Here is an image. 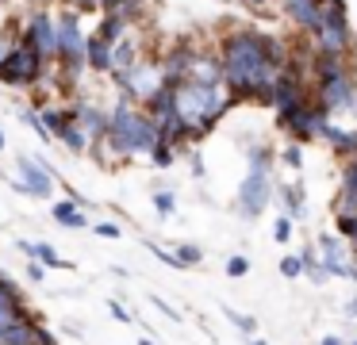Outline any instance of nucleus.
I'll list each match as a JSON object with an SVG mask.
<instances>
[{
  "label": "nucleus",
  "mask_w": 357,
  "mask_h": 345,
  "mask_svg": "<svg viewBox=\"0 0 357 345\" xmlns=\"http://www.w3.org/2000/svg\"><path fill=\"white\" fill-rule=\"evenodd\" d=\"M54 73V66L50 61H43L39 54L31 50L27 43H12V50L4 54V61H0V84L4 89H39L47 77Z\"/></svg>",
  "instance_id": "5"
},
{
  "label": "nucleus",
  "mask_w": 357,
  "mask_h": 345,
  "mask_svg": "<svg viewBox=\"0 0 357 345\" xmlns=\"http://www.w3.org/2000/svg\"><path fill=\"white\" fill-rule=\"evenodd\" d=\"M108 314H112L116 322H123V326H131V322H135V314L127 311V307L119 303V299H108Z\"/></svg>",
  "instance_id": "38"
},
{
  "label": "nucleus",
  "mask_w": 357,
  "mask_h": 345,
  "mask_svg": "<svg viewBox=\"0 0 357 345\" xmlns=\"http://www.w3.org/2000/svg\"><path fill=\"white\" fill-rule=\"evenodd\" d=\"M139 345H154V337H139Z\"/></svg>",
  "instance_id": "46"
},
{
  "label": "nucleus",
  "mask_w": 357,
  "mask_h": 345,
  "mask_svg": "<svg viewBox=\"0 0 357 345\" xmlns=\"http://www.w3.org/2000/svg\"><path fill=\"white\" fill-rule=\"evenodd\" d=\"M227 319H231V326L238 330V334H246V337L257 334V319H254V314H242V311H231V307H227Z\"/></svg>",
  "instance_id": "31"
},
{
  "label": "nucleus",
  "mask_w": 357,
  "mask_h": 345,
  "mask_svg": "<svg viewBox=\"0 0 357 345\" xmlns=\"http://www.w3.org/2000/svg\"><path fill=\"white\" fill-rule=\"evenodd\" d=\"M173 257H177V265L181 268H200L204 265V250L196 242H181V245H173Z\"/></svg>",
  "instance_id": "24"
},
{
  "label": "nucleus",
  "mask_w": 357,
  "mask_h": 345,
  "mask_svg": "<svg viewBox=\"0 0 357 345\" xmlns=\"http://www.w3.org/2000/svg\"><path fill=\"white\" fill-rule=\"evenodd\" d=\"M146 250H150V253H154V257H158V261H162V265H169V268H181V265H177V257H173V250H165V245H158V242H150V238H146Z\"/></svg>",
  "instance_id": "36"
},
{
  "label": "nucleus",
  "mask_w": 357,
  "mask_h": 345,
  "mask_svg": "<svg viewBox=\"0 0 357 345\" xmlns=\"http://www.w3.org/2000/svg\"><path fill=\"white\" fill-rule=\"evenodd\" d=\"M315 250H319V265L326 268V276H331V280H354L357 253L349 250L346 238H338L334 230H319Z\"/></svg>",
  "instance_id": "10"
},
{
  "label": "nucleus",
  "mask_w": 357,
  "mask_h": 345,
  "mask_svg": "<svg viewBox=\"0 0 357 345\" xmlns=\"http://www.w3.org/2000/svg\"><path fill=\"white\" fill-rule=\"evenodd\" d=\"M331 215H354V219H357V192L354 188H338V192H334Z\"/></svg>",
  "instance_id": "25"
},
{
  "label": "nucleus",
  "mask_w": 357,
  "mask_h": 345,
  "mask_svg": "<svg viewBox=\"0 0 357 345\" xmlns=\"http://www.w3.org/2000/svg\"><path fill=\"white\" fill-rule=\"evenodd\" d=\"M177 146H169V142H158L154 146V150H150V165H154V169H169L173 165V161H177Z\"/></svg>",
  "instance_id": "26"
},
{
  "label": "nucleus",
  "mask_w": 357,
  "mask_h": 345,
  "mask_svg": "<svg viewBox=\"0 0 357 345\" xmlns=\"http://www.w3.org/2000/svg\"><path fill=\"white\" fill-rule=\"evenodd\" d=\"M185 81H192V84H223V61H219V50H196L192 46Z\"/></svg>",
  "instance_id": "15"
},
{
  "label": "nucleus",
  "mask_w": 357,
  "mask_h": 345,
  "mask_svg": "<svg viewBox=\"0 0 357 345\" xmlns=\"http://www.w3.org/2000/svg\"><path fill=\"white\" fill-rule=\"evenodd\" d=\"M300 261H303V276H307L311 284H326V280H331V276H326V268L319 265V250H315V245H303Z\"/></svg>",
  "instance_id": "23"
},
{
  "label": "nucleus",
  "mask_w": 357,
  "mask_h": 345,
  "mask_svg": "<svg viewBox=\"0 0 357 345\" xmlns=\"http://www.w3.org/2000/svg\"><path fill=\"white\" fill-rule=\"evenodd\" d=\"M119 89V96L131 100V104H146L150 96H158V92L165 89V73H162V58H139L131 69H123V73L112 77Z\"/></svg>",
  "instance_id": "6"
},
{
  "label": "nucleus",
  "mask_w": 357,
  "mask_h": 345,
  "mask_svg": "<svg viewBox=\"0 0 357 345\" xmlns=\"http://www.w3.org/2000/svg\"><path fill=\"white\" fill-rule=\"evenodd\" d=\"M8 184H12V192H20V196L54 199V169H50L43 158H31V153H20L16 158V169H12Z\"/></svg>",
  "instance_id": "7"
},
{
  "label": "nucleus",
  "mask_w": 357,
  "mask_h": 345,
  "mask_svg": "<svg viewBox=\"0 0 357 345\" xmlns=\"http://www.w3.org/2000/svg\"><path fill=\"white\" fill-rule=\"evenodd\" d=\"M342 311H346V319H357V291L346 299V303H342Z\"/></svg>",
  "instance_id": "42"
},
{
  "label": "nucleus",
  "mask_w": 357,
  "mask_h": 345,
  "mask_svg": "<svg viewBox=\"0 0 357 345\" xmlns=\"http://www.w3.org/2000/svg\"><path fill=\"white\" fill-rule=\"evenodd\" d=\"M127 4H135V0H96V8H100V15H108V12H123Z\"/></svg>",
  "instance_id": "39"
},
{
  "label": "nucleus",
  "mask_w": 357,
  "mask_h": 345,
  "mask_svg": "<svg viewBox=\"0 0 357 345\" xmlns=\"http://www.w3.org/2000/svg\"><path fill=\"white\" fill-rule=\"evenodd\" d=\"M47 273H50V268L39 265V261H27V268H24L27 284H47Z\"/></svg>",
  "instance_id": "37"
},
{
  "label": "nucleus",
  "mask_w": 357,
  "mask_h": 345,
  "mask_svg": "<svg viewBox=\"0 0 357 345\" xmlns=\"http://www.w3.org/2000/svg\"><path fill=\"white\" fill-rule=\"evenodd\" d=\"M346 345H357V337H354V342H346Z\"/></svg>",
  "instance_id": "48"
},
{
  "label": "nucleus",
  "mask_w": 357,
  "mask_h": 345,
  "mask_svg": "<svg viewBox=\"0 0 357 345\" xmlns=\"http://www.w3.org/2000/svg\"><path fill=\"white\" fill-rule=\"evenodd\" d=\"M277 268H280V276H284V280H300V276H303L300 253H284V257L277 261Z\"/></svg>",
  "instance_id": "30"
},
{
  "label": "nucleus",
  "mask_w": 357,
  "mask_h": 345,
  "mask_svg": "<svg viewBox=\"0 0 357 345\" xmlns=\"http://www.w3.org/2000/svg\"><path fill=\"white\" fill-rule=\"evenodd\" d=\"M319 345H346V337H338V334H323V337H319Z\"/></svg>",
  "instance_id": "43"
},
{
  "label": "nucleus",
  "mask_w": 357,
  "mask_h": 345,
  "mask_svg": "<svg viewBox=\"0 0 357 345\" xmlns=\"http://www.w3.org/2000/svg\"><path fill=\"white\" fill-rule=\"evenodd\" d=\"M273 199H277V204L284 207L280 215H288V219H296V222L303 219V211H307V196H303V184H300V181L280 184V188H277V196H273Z\"/></svg>",
  "instance_id": "20"
},
{
  "label": "nucleus",
  "mask_w": 357,
  "mask_h": 345,
  "mask_svg": "<svg viewBox=\"0 0 357 345\" xmlns=\"http://www.w3.org/2000/svg\"><path fill=\"white\" fill-rule=\"evenodd\" d=\"M223 4H242V0H223Z\"/></svg>",
  "instance_id": "47"
},
{
  "label": "nucleus",
  "mask_w": 357,
  "mask_h": 345,
  "mask_svg": "<svg viewBox=\"0 0 357 345\" xmlns=\"http://www.w3.org/2000/svg\"><path fill=\"white\" fill-rule=\"evenodd\" d=\"M292 230H296V219L277 215V222H273V242H277V245H288V242H292Z\"/></svg>",
  "instance_id": "32"
},
{
  "label": "nucleus",
  "mask_w": 357,
  "mask_h": 345,
  "mask_svg": "<svg viewBox=\"0 0 357 345\" xmlns=\"http://www.w3.org/2000/svg\"><path fill=\"white\" fill-rule=\"evenodd\" d=\"M4 146H8V138H4V130H0V153H4Z\"/></svg>",
  "instance_id": "45"
},
{
  "label": "nucleus",
  "mask_w": 357,
  "mask_h": 345,
  "mask_svg": "<svg viewBox=\"0 0 357 345\" xmlns=\"http://www.w3.org/2000/svg\"><path fill=\"white\" fill-rule=\"evenodd\" d=\"M173 100H177V119L185 123V130H188V142L211 135L215 123L234 107V96H231L227 84H192V81H185V84L173 89Z\"/></svg>",
  "instance_id": "3"
},
{
  "label": "nucleus",
  "mask_w": 357,
  "mask_h": 345,
  "mask_svg": "<svg viewBox=\"0 0 357 345\" xmlns=\"http://www.w3.org/2000/svg\"><path fill=\"white\" fill-rule=\"evenodd\" d=\"M280 8L303 35H315L323 23V0H280Z\"/></svg>",
  "instance_id": "16"
},
{
  "label": "nucleus",
  "mask_w": 357,
  "mask_h": 345,
  "mask_svg": "<svg viewBox=\"0 0 357 345\" xmlns=\"http://www.w3.org/2000/svg\"><path fill=\"white\" fill-rule=\"evenodd\" d=\"M127 31H131V23H127L119 12H108V15H100V23H96V31H93V35H100L104 43H112V46H116L119 38L127 35Z\"/></svg>",
  "instance_id": "22"
},
{
  "label": "nucleus",
  "mask_w": 357,
  "mask_h": 345,
  "mask_svg": "<svg viewBox=\"0 0 357 345\" xmlns=\"http://www.w3.org/2000/svg\"><path fill=\"white\" fill-rule=\"evenodd\" d=\"M70 115L81 123V130L89 135L93 146L104 142V135H108V107H100L96 100H89V96H73L70 100Z\"/></svg>",
  "instance_id": "14"
},
{
  "label": "nucleus",
  "mask_w": 357,
  "mask_h": 345,
  "mask_svg": "<svg viewBox=\"0 0 357 345\" xmlns=\"http://www.w3.org/2000/svg\"><path fill=\"white\" fill-rule=\"evenodd\" d=\"M162 142L158 138V123L142 112L139 104L119 96L108 107V135L100 146H93L96 153H112L116 161H131V158H150V150Z\"/></svg>",
  "instance_id": "2"
},
{
  "label": "nucleus",
  "mask_w": 357,
  "mask_h": 345,
  "mask_svg": "<svg viewBox=\"0 0 357 345\" xmlns=\"http://www.w3.org/2000/svg\"><path fill=\"white\" fill-rule=\"evenodd\" d=\"M277 184H273V169H246L238 192H234V207L242 219H261V211L273 204Z\"/></svg>",
  "instance_id": "9"
},
{
  "label": "nucleus",
  "mask_w": 357,
  "mask_h": 345,
  "mask_svg": "<svg viewBox=\"0 0 357 345\" xmlns=\"http://www.w3.org/2000/svg\"><path fill=\"white\" fill-rule=\"evenodd\" d=\"M35 314H39V311H31L24 288H20L4 268H0V334L12 330V326H20V322H27V319H35Z\"/></svg>",
  "instance_id": "12"
},
{
  "label": "nucleus",
  "mask_w": 357,
  "mask_h": 345,
  "mask_svg": "<svg viewBox=\"0 0 357 345\" xmlns=\"http://www.w3.org/2000/svg\"><path fill=\"white\" fill-rule=\"evenodd\" d=\"M150 303H154V307H158V311H162V314H169V319H173V322H181V314H177V311H173V307H169V303H165V299H162V296H150Z\"/></svg>",
  "instance_id": "41"
},
{
  "label": "nucleus",
  "mask_w": 357,
  "mask_h": 345,
  "mask_svg": "<svg viewBox=\"0 0 357 345\" xmlns=\"http://www.w3.org/2000/svg\"><path fill=\"white\" fill-rule=\"evenodd\" d=\"M93 234L116 242V238H123V227H119V222H93Z\"/></svg>",
  "instance_id": "34"
},
{
  "label": "nucleus",
  "mask_w": 357,
  "mask_h": 345,
  "mask_svg": "<svg viewBox=\"0 0 357 345\" xmlns=\"http://www.w3.org/2000/svg\"><path fill=\"white\" fill-rule=\"evenodd\" d=\"M223 84L234 104H269L277 77L292 66V50L277 35H261L254 27H231L219 38Z\"/></svg>",
  "instance_id": "1"
},
{
  "label": "nucleus",
  "mask_w": 357,
  "mask_h": 345,
  "mask_svg": "<svg viewBox=\"0 0 357 345\" xmlns=\"http://www.w3.org/2000/svg\"><path fill=\"white\" fill-rule=\"evenodd\" d=\"M16 38L31 46L43 61L54 66V54H58V12H50V8H35V12L16 27Z\"/></svg>",
  "instance_id": "8"
},
{
  "label": "nucleus",
  "mask_w": 357,
  "mask_h": 345,
  "mask_svg": "<svg viewBox=\"0 0 357 345\" xmlns=\"http://www.w3.org/2000/svg\"><path fill=\"white\" fill-rule=\"evenodd\" d=\"M66 107H70V104H66ZM54 142H62L70 153H89V150H93V142H89V135L81 130V123L73 119V115H66V123L54 130Z\"/></svg>",
  "instance_id": "21"
},
{
  "label": "nucleus",
  "mask_w": 357,
  "mask_h": 345,
  "mask_svg": "<svg viewBox=\"0 0 357 345\" xmlns=\"http://www.w3.org/2000/svg\"><path fill=\"white\" fill-rule=\"evenodd\" d=\"M50 219H54V227H62V230H85V227H93V222H89V211L81 204H73L70 196L50 204Z\"/></svg>",
  "instance_id": "18"
},
{
  "label": "nucleus",
  "mask_w": 357,
  "mask_h": 345,
  "mask_svg": "<svg viewBox=\"0 0 357 345\" xmlns=\"http://www.w3.org/2000/svg\"><path fill=\"white\" fill-rule=\"evenodd\" d=\"M150 199H154V211L162 215V219H173V215H177V196H173L169 188H158Z\"/></svg>",
  "instance_id": "27"
},
{
  "label": "nucleus",
  "mask_w": 357,
  "mask_h": 345,
  "mask_svg": "<svg viewBox=\"0 0 357 345\" xmlns=\"http://www.w3.org/2000/svg\"><path fill=\"white\" fill-rule=\"evenodd\" d=\"M342 188H354L357 192V153H354V158H346V165H342Z\"/></svg>",
  "instance_id": "35"
},
{
  "label": "nucleus",
  "mask_w": 357,
  "mask_h": 345,
  "mask_svg": "<svg viewBox=\"0 0 357 345\" xmlns=\"http://www.w3.org/2000/svg\"><path fill=\"white\" fill-rule=\"evenodd\" d=\"M16 250L24 253L27 261H39V265H47V268H73V261H66L62 253L50 242H43V238H16Z\"/></svg>",
  "instance_id": "17"
},
{
  "label": "nucleus",
  "mask_w": 357,
  "mask_h": 345,
  "mask_svg": "<svg viewBox=\"0 0 357 345\" xmlns=\"http://www.w3.org/2000/svg\"><path fill=\"white\" fill-rule=\"evenodd\" d=\"M280 165H288L292 173H300V169H303V146L300 142H288L284 150H280Z\"/></svg>",
  "instance_id": "33"
},
{
  "label": "nucleus",
  "mask_w": 357,
  "mask_h": 345,
  "mask_svg": "<svg viewBox=\"0 0 357 345\" xmlns=\"http://www.w3.org/2000/svg\"><path fill=\"white\" fill-rule=\"evenodd\" d=\"M12 43H16V31H12V27H0V61H4V54L12 50Z\"/></svg>",
  "instance_id": "40"
},
{
  "label": "nucleus",
  "mask_w": 357,
  "mask_h": 345,
  "mask_svg": "<svg viewBox=\"0 0 357 345\" xmlns=\"http://www.w3.org/2000/svg\"><path fill=\"white\" fill-rule=\"evenodd\" d=\"M20 119H24L27 127H31L35 135L43 138V142H54V138H50V130L43 127V115H39V107H20Z\"/></svg>",
  "instance_id": "29"
},
{
  "label": "nucleus",
  "mask_w": 357,
  "mask_h": 345,
  "mask_svg": "<svg viewBox=\"0 0 357 345\" xmlns=\"http://www.w3.org/2000/svg\"><path fill=\"white\" fill-rule=\"evenodd\" d=\"M250 345H269V342H265V337H257V334H254V337H250Z\"/></svg>",
  "instance_id": "44"
},
{
  "label": "nucleus",
  "mask_w": 357,
  "mask_h": 345,
  "mask_svg": "<svg viewBox=\"0 0 357 345\" xmlns=\"http://www.w3.org/2000/svg\"><path fill=\"white\" fill-rule=\"evenodd\" d=\"M315 104L323 107L326 115L357 112V77L354 73H342V77H334V81L315 84Z\"/></svg>",
  "instance_id": "11"
},
{
  "label": "nucleus",
  "mask_w": 357,
  "mask_h": 345,
  "mask_svg": "<svg viewBox=\"0 0 357 345\" xmlns=\"http://www.w3.org/2000/svg\"><path fill=\"white\" fill-rule=\"evenodd\" d=\"M326 119H331V115L311 100L307 107H300V112H292L288 119H280V130L288 135V142H300L303 146V142H315V138L323 135V123Z\"/></svg>",
  "instance_id": "13"
},
{
  "label": "nucleus",
  "mask_w": 357,
  "mask_h": 345,
  "mask_svg": "<svg viewBox=\"0 0 357 345\" xmlns=\"http://www.w3.org/2000/svg\"><path fill=\"white\" fill-rule=\"evenodd\" d=\"M223 273L231 276V280H242V276H250V257H246V253H231V257L223 261Z\"/></svg>",
  "instance_id": "28"
},
{
  "label": "nucleus",
  "mask_w": 357,
  "mask_h": 345,
  "mask_svg": "<svg viewBox=\"0 0 357 345\" xmlns=\"http://www.w3.org/2000/svg\"><path fill=\"white\" fill-rule=\"evenodd\" d=\"M54 69L62 77V84H77L89 73V31L77 8H58V54Z\"/></svg>",
  "instance_id": "4"
},
{
  "label": "nucleus",
  "mask_w": 357,
  "mask_h": 345,
  "mask_svg": "<svg viewBox=\"0 0 357 345\" xmlns=\"http://www.w3.org/2000/svg\"><path fill=\"white\" fill-rule=\"evenodd\" d=\"M112 69H116V46L104 43L100 35H93V31H89V73L112 77Z\"/></svg>",
  "instance_id": "19"
}]
</instances>
